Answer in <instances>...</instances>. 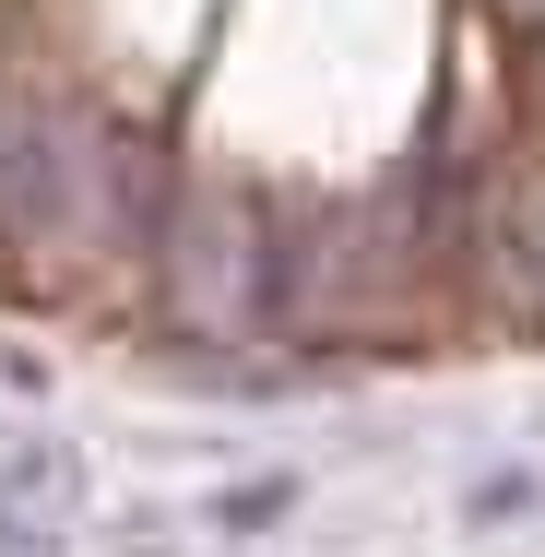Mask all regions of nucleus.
<instances>
[{"instance_id":"nucleus-3","label":"nucleus","mask_w":545,"mask_h":557,"mask_svg":"<svg viewBox=\"0 0 545 557\" xmlns=\"http://www.w3.org/2000/svg\"><path fill=\"white\" fill-rule=\"evenodd\" d=\"M285 498H297V474H261V486H237V498H225V534H261Z\"/></svg>"},{"instance_id":"nucleus-1","label":"nucleus","mask_w":545,"mask_h":557,"mask_svg":"<svg viewBox=\"0 0 545 557\" xmlns=\"http://www.w3.org/2000/svg\"><path fill=\"white\" fill-rule=\"evenodd\" d=\"M143 202V154L84 108H0V237L60 249Z\"/></svg>"},{"instance_id":"nucleus-2","label":"nucleus","mask_w":545,"mask_h":557,"mask_svg":"<svg viewBox=\"0 0 545 557\" xmlns=\"http://www.w3.org/2000/svg\"><path fill=\"white\" fill-rule=\"evenodd\" d=\"M534 510H545V474H534V462H486V474L462 486V534H522Z\"/></svg>"}]
</instances>
